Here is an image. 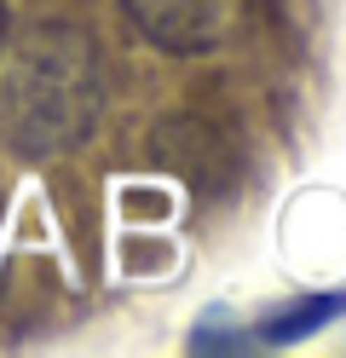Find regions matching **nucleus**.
Returning <instances> with one entry per match:
<instances>
[{"label":"nucleus","mask_w":346,"mask_h":358,"mask_svg":"<svg viewBox=\"0 0 346 358\" xmlns=\"http://www.w3.org/2000/svg\"><path fill=\"white\" fill-rule=\"evenodd\" d=\"M104 116V58L81 24L46 17L0 41V139L17 156H69Z\"/></svg>","instance_id":"f257e3e1"},{"label":"nucleus","mask_w":346,"mask_h":358,"mask_svg":"<svg viewBox=\"0 0 346 358\" xmlns=\"http://www.w3.org/2000/svg\"><path fill=\"white\" fill-rule=\"evenodd\" d=\"M0 41H6V0H0Z\"/></svg>","instance_id":"39448f33"},{"label":"nucleus","mask_w":346,"mask_h":358,"mask_svg":"<svg viewBox=\"0 0 346 358\" xmlns=\"http://www.w3.org/2000/svg\"><path fill=\"white\" fill-rule=\"evenodd\" d=\"M156 156H161V168H173L185 185H219L225 179V139L208 122H196V116H179V122H168L156 133Z\"/></svg>","instance_id":"20e7f679"},{"label":"nucleus","mask_w":346,"mask_h":358,"mask_svg":"<svg viewBox=\"0 0 346 358\" xmlns=\"http://www.w3.org/2000/svg\"><path fill=\"white\" fill-rule=\"evenodd\" d=\"M335 318H346V289H340V295H300V301H289L283 312H266V318H254V324H231L225 335H219V329H196V335H191V347H196V352L289 347V341H306L312 329L335 324Z\"/></svg>","instance_id":"7ed1b4c3"},{"label":"nucleus","mask_w":346,"mask_h":358,"mask_svg":"<svg viewBox=\"0 0 346 358\" xmlns=\"http://www.w3.org/2000/svg\"><path fill=\"white\" fill-rule=\"evenodd\" d=\"M122 12L150 47L173 58H202L219 41H231L243 0H122Z\"/></svg>","instance_id":"f03ea898"}]
</instances>
